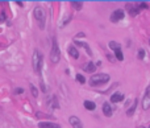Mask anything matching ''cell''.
<instances>
[{"instance_id":"7a4b0ae2","label":"cell","mask_w":150,"mask_h":128,"mask_svg":"<svg viewBox=\"0 0 150 128\" xmlns=\"http://www.w3.org/2000/svg\"><path fill=\"white\" fill-rule=\"evenodd\" d=\"M59 59H61L59 46H58V42H57V38L53 37V44H51V50H50V62L58 63Z\"/></svg>"},{"instance_id":"e0dca14e","label":"cell","mask_w":150,"mask_h":128,"mask_svg":"<svg viewBox=\"0 0 150 128\" xmlns=\"http://www.w3.org/2000/svg\"><path fill=\"white\" fill-rule=\"evenodd\" d=\"M137 100H138V99H134V100H133V103H132V106L128 108V111H126V115H128V116H132V115H133V114H134L136 107H137Z\"/></svg>"},{"instance_id":"2e32d148","label":"cell","mask_w":150,"mask_h":128,"mask_svg":"<svg viewBox=\"0 0 150 128\" xmlns=\"http://www.w3.org/2000/svg\"><path fill=\"white\" fill-rule=\"evenodd\" d=\"M108 46H109V49H112L113 52H119V50H121V46H120L119 42H116V41H109V44H108Z\"/></svg>"},{"instance_id":"f1b7e54d","label":"cell","mask_w":150,"mask_h":128,"mask_svg":"<svg viewBox=\"0 0 150 128\" xmlns=\"http://www.w3.org/2000/svg\"><path fill=\"white\" fill-rule=\"evenodd\" d=\"M17 5H20V7H24V5H22V1H17Z\"/></svg>"},{"instance_id":"3957f363","label":"cell","mask_w":150,"mask_h":128,"mask_svg":"<svg viewBox=\"0 0 150 128\" xmlns=\"http://www.w3.org/2000/svg\"><path fill=\"white\" fill-rule=\"evenodd\" d=\"M33 15H34V19L38 21L40 28H41V29H45V20H46V17H45V11H44V8H41V7H36Z\"/></svg>"},{"instance_id":"1f68e13d","label":"cell","mask_w":150,"mask_h":128,"mask_svg":"<svg viewBox=\"0 0 150 128\" xmlns=\"http://www.w3.org/2000/svg\"><path fill=\"white\" fill-rule=\"evenodd\" d=\"M149 44H150V40H149Z\"/></svg>"},{"instance_id":"4dcf8cb0","label":"cell","mask_w":150,"mask_h":128,"mask_svg":"<svg viewBox=\"0 0 150 128\" xmlns=\"http://www.w3.org/2000/svg\"><path fill=\"white\" fill-rule=\"evenodd\" d=\"M138 128H145V127H138Z\"/></svg>"},{"instance_id":"5b68a950","label":"cell","mask_w":150,"mask_h":128,"mask_svg":"<svg viewBox=\"0 0 150 128\" xmlns=\"http://www.w3.org/2000/svg\"><path fill=\"white\" fill-rule=\"evenodd\" d=\"M125 10H126V12H128L130 16H133V17L140 13V8L137 7V4H133V3H126L125 4Z\"/></svg>"},{"instance_id":"cb8c5ba5","label":"cell","mask_w":150,"mask_h":128,"mask_svg":"<svg viewBox=\"0 0 150 128\" xmlns=\"http://www.w3.org/2000/svg\"><path fill=\"white\" fill-rule=\"evenodd\" d=\"M136 4H137V7L140 8V10H141V8H147V7H149V5H147V3H145V1H141V3H136Z\"/></svg>"},{"instance_id":"277c9868","label":"cell","mask_w":150,"mask_h":128,"mask_svg":"<svg viewBox=\"0 0 150 128\" xmlns=\"http://www.w3.org/2000/svg\"><path fill=\"white\" fill-rule=\"evenodd\" d=\"M32 63H33V69L34 71H40L41 67H42V54H40L38 50H34L33 53V58H32Z\"/></svg>"},{"instance_id":"9a60e30c","label":"cell","mask_w":150,"mask_h":128,"mask_svg":"<svg viewBox=\"0 0 150 128\" xmlns=\"http://www.w3.org/2000/svg\"><path fill=\"white\" fill-rule=\"evenodd\" d=\"M83 69H84V71H87V73H94L95 70H96V65H95L94 62H88L84 65Z\"/></svg>"},{"instance_id":"ac0fdd59","label":"cell","mask_w":150,"mask_h":128,"mask_svg":"<svg viewBox=\"0 0 150 128\" xmlns=\"http://www.w3.org/2000/svg\"><path fill=\"white\" fill-rule=\"evenodd\" d=\"M84 108L88 110V111H94L95 108H96V104L94 103V102H91V100H84Z\"/></svg>"},{"instance_id":"9c48e42d","label":"cell","mask_w":150,"mask_h":128,"mask_svg":"<svg viewBox=\"0 0 150 128\" xmlns=\"http://www.w3.org/2000/svg\"><path fill=\"white\" fill-rule=\"evenodd\" d=\"M38 128H62V127L54 122H41L38 123Z\"/></svg>"},{"instance_id":"4fadbf2b","label":"cell","mask_w":150,"mask_h":128,"mask_svg":"<svg viewBox=\"0 0 150 128\" xmlns=\"http://www.w3.org/2000/svg\"><path fill=\"white\" fill-rule=\"evenodd\" d=\"M122 99H124V95H122L121 93H119V91L112 94V97H111V102H112V103H119L120 100H122Z\"/></svg>"},{"instance_id":"83f0119b","label":"cell","mask_w":150,"mask_h":128,"mask_svg":"<svg viewBox=\"0 0 150 128\" xmlns=\"http://www.w3.org/2000/svg\"><path fill=\"white\" fill-rule=\"evenodd\" d=\"M22 93H24V90H22L21 87H20V89H16V90H15V94H22Z\"/></svg>"},{"instance_id":"52a82bcc","label":"cell","mask_w":150,"mask_h":128,"mask_svg":"<svg viewBox=\"0 0 150 128\" xmlns=\"http://www.w3.org/2000/svg\"><path fill=\"white\" fill-rule=\"evenodd\" d=\"M122 19H124V11L122 10H116V11H113L112 15H111V21L112 22H117Z\"/></svg>"},{"instance_id":"44dd1931","label":"cell","mask_w":150,"mask_h":128,"mask_svg":"<svg viewBox=\"0 0 150 128\" xmlns=\"http://www.w3.org/2000/svg\"><path fill=\"white\" fill-rule=\"evenodd\" d=\"M30 90H32V94H33V97H38V90H37V87H36L34 84H32L30 83Z\"/></svg>"},{"instance_id":"6da1fadb","label":"cell","mask_w":150,"mask_h":128,"mask_svg":"<svg viewBox=\"0 0 150 128\" xmlns=\"http://www.w3.org/2000/svg\"><path fill=\"white\" fill-rule=\"evenodd\" d=\"M111 79V77L105 73H99V74H94L90 78V84L91 86H100V84H104Z\"/></svg>"},{"instance_id":"d6986e66","label":"cell","mask_w":150,"mask_h":128,"mask_svg":"<svg viewBox=\"0 0 150 128\" xmlns=\"http://www.w3.org/2000/svg\"><path fill=\"white\" fill-rule=\"evenodd\" d=\"M70 4H71V7L74 8V10H76V11L82 10V7H83V3H82V1H74V0H72Z\"/></svg>"},{"instance_id":"8fae6325","label":"cell","mask_w":150,"mask_h":128,"mask_svg":"<svg viewBox=\"0 0 150 128\" xmlns=\"http://www.w3.org/2000/svg\"><path fill=\"white\" fill-rule=\"evenodd\" d=\"M103 114L105 116H112V114H113V110H112V107H111V104L108 103V102H105V103L103 104Z\"/></svg>"},{"instance_id":"7c38bea8","label":"cell","mask_w":150,"mask_h":128,"mask_svg":"<svg viewBox=\"0 0 150 128\" xmlns=\"http://www.w3.org/2000/svg\"><path fill=\"white\" fill-rule=\"evenodd\" d=\"M74 42H75V45H78V46L84 48V49H86V52H87V53L90 54V56H91V54H92V52H91V49H90V45H88L87 42H83V41H79V40H75Z\"/></svg>"},{"instance_id":"ba28073f","label":"cell","mask_w":150,"mask_h":128,"mask_svg":"<svg viewBox=\"0 0 150 128\" xmlns=\"http://www.w3.org/2000/svg\"><path fill=\"white\" fill-rule=\"evenodd\" d=\"M69 122L72 125V128H83V123L80 122V119L78 116H70Z\"/></svg>"},{"instance_id":"484cf974","label":"cell","mask_w":150,"mask_h":128,"mask_svg":"<svg viewBox=\"0 0 150 128\" xmlns=\"http://www.w3.org/2000/svg\"><path fill=\"white\" fill-rule=\"evenodd\" d=\"M84 33H82V32H80V33H78V35H76V36H75V40H78V38H83V37H84Z\"/></svg>"},{"instance_id":"d4e9b609","label":"cell","mask_w":150,"mask_h":128,"mask_svg":"<svg viewBox=\"0 0 150 128\" xmlns=\"http://www.w3.org/2000/svg\"><path fill=\"white\" fill-rule=\"evenodd\" d=\"M144 57H145V50L144 49H140V50H138V58L142 59Z\"/></svg>"},{"instance_id":"30bf717a","label":"cell","mask_w":150,"mask_h":128,"mask_svg":"<svg viewBox=\"0 0 150 128\" xmlns=\"http://www.w3.org/2000/svg\"><path fill=\"white\" fill-rule=\"evenodd\" d=\"M47 106H49V108H51V110L58 108V107H59V104H58V100H57V97H55V95L50 97V99L47 100Z\"/></svg>"},{"instance_id":"5bb4252c","label":"cell","mask_w":150,"mask_h":128,"mask_svg":"<svg viewBox=\"0 0 150 128\" xmlns=\"http://www.w3.org/2000/svg\"><path fill=\"white\" fill-rule=\"evenodd\" d=\"M67 52H69V54L72 57V58H79V52H78V49L74 46V45H70L69 46V49H67Z\"/></svg>"},{"instance_id":"ffe728a7","label":"cell","mask_w":150,"mask_h":128,"mask_svg":"<svg viewBox=\"0 0 150 128\" xmlns=\"http://www.w3.org/2000/svg\"><path fill=\"white\" fill-rule=\"evenodd\" d=\"M71 19H72V16H71V15H69V16H67V17H66V19L63 20L62 22H61V28H63L65 25H67V24H69V22L71 21Z\"/></svg>"},{"instance_id":"8992f818","label":"cell","mask_w":150,"mask_h":128,"mask_svg":"<svg viewBox=\"0 0 150 128\" xmlns=\"http://www.w3.org/2000/svg\"><path fill=\"white\" fill-rule=\"evenodd\" d=\"M142 108L144 110L150 108V86L146 89L145 95H144V98H142Z\"/></svg>"},{"instance_id":"603a6c76","label":"cell","mask_w":150,"mask_h":128,"mask_svg":"<svg viewBox=\"0 0 150 128\" xmlns=\"http://www.w3.org/2000/svg\"><path fill=\"white\" fill-rule=\"evenodd\" d=\"M115 56H116V58L119 59V61H122V59H124V54H122V52H121V50H119V52H116V53H115Z\"/></svg>"},{"instance_id":"4316f807","label":"cell","mask_w":150,"mask_h":128,"mask_svg":"<svg viewBox=\"0 0 150 128\" xmlns=\"http://www.w3.org/2000/svg\"><path fill=\"white\" fill-rule=\"evenodd\" d=\"M4 20H5V13L1 12V13H0V22H3Z\"/></svg>"},{"instance_id":"f546056e","label":"cell","mask_w":150,"mask_h":128,"mask_svg":"<svg viewBox=\"0 0 150 128\" xmlns=\"http://www.w3.org/2000/svg\"><path fill=\"white\" fill-rule=\"evenodd\" d=\"M108 59H109V61H113V57H112V56H109V54H108Z\"/></svg>"},{"instance_id":"7402d4cb","label":"cell","mask_w":150,"mask_h":128,"mask_svg":"<svg viewBox=\"0 0 150 128\" xmlns=\"http://www.w3.org/2000/svg\"><path fill=\"white\" fill-rule=\"evenodd\" d=\"M75 78H76V81H78L79 83H86V78L82 74H76V77H75Z\"/></svg>"},{"instance_id":"d6a6232c","label":"cell","mask_w":150,"mask_h":128,"mask_svg":"<svg viewBox=\"0 0 150 128\" xmlns=\"http://www.w3.org/2000/svg\"><path fill=\"white\" fill-rule=\"evenodd\" d=\"M149 128H150V125H149Z\"/></svg>"}]
</instances>
